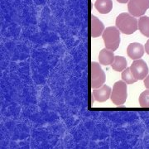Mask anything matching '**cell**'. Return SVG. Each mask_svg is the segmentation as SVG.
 I'll return each instance as SVG.
<instances>
[{
  "mask_svg": "<svg viewBox=\"0 0 149 149\" xmlns=\"http://www.w3.org/2000/svg\"><path fill=\"white\" fill-rule=\"evenodd\" d=\"M116 27L123 34L130 35L138 30L139 22L129 13H123L116 18Z\"/></svg>",
  "mask_w": 149,
  "mask_h": 149,
  "instance_id": "6da1fadb",
  "label": "cell"
},
{
  "mask_svg": "<svg viewBox=\"0 0 149 149\" xmlns=\"http://www.w3.org/2000/svg\"><path fill=\"white\" fill-rule=\"evenodd\" d=\"M103 40L105 45V48L111 50L113 52L116 51L120 44V31L117 27H109L102 34Z\"/></svg>",
  "mask_w": 149,
  "mask_h": 149,
  "instance_id": "7a4b0ae2",
  "label": "cell"
},
{
  "mask_svg": "<svg viewBox=\"0 0 149 149\" xmlns=\"http://www.w3.org/2000/svg\"><path fill=\"white\" fill-rule=\"evenodd\" d=\"M126 84L127 83L123 80H119L113 85L110 99L114 104L121 105L126 102L128 97V88Z\"/></svg>",
  "mask_w": 149,
  "mask_h": 149,
  "instance_id": "3957f363",
  "label": "cell"
},
{
  "mask_svg": "<svg viewBox=\"0 0 149 149\" xmlns=\"http://www.w3.org/2000/svg\"><path fill=\"white\" fill-rule=\"evenodd\" d=\"M106 76L100 65L97 62L91 64V86L93 89H98L104 85Z\"/></svg>",
  "mask_w": 149,
  "mask_h": 149,
  "instance_id": "277c9868",
  "label": "cell"
},
{
  "mask_svg": "<svg viewBox=\"0 0 149 149\" xmlns=\"http://www.w3.org/2000/svg\"><path fill=\"white\" fill-rule=\"evenodd\" d=\"M149 8V0H129L128 10L133 17H142Z\"/></svg>",
  "mask_w": 149,
  "mask_h": 149,
  "instance_id": "5b68a950",
  "label": "cell"
},
{
  "mask_svg": "<svg viewBox=\"0 0 149 149\" xmlns=\"http://www.w3.org/2000/svg\"><path fill=\"white\" fill-rule=\"evenodd\" d=\"M134 78L137 80H144L148 74V66L142 59L135 60L130 66Z\"/></svg>",
  "mask_w": 149,
  "mask_h": 149,
  "instance_id": "8992f818",
  "label": "cell"
},
{
  "mask_svg": "<svg viewBox=\"0 0 149 149\" xmlns=\"http://www.w3.org/2000/svg\"><path fill=\"white\" fill-rule=\"evenodd\" d=\"M112 90L109 86L106 85H102L101 87L95 89L93 91V96L96 101L104 102L109 100V98L111 96Z\"/></svg>",
  "mask_w": 149,
  "mask_h": 149,
  "instance_id": "52a82bcc",
  "label": "cell"
},
{
  "mask_svg": "<svg viewBox=\"0 0 149 149\" xmlns=\"http://www.w3.org/2000/svg\"><path fill=\"white\" fill-rule=\"evenodd\" d=\"M127 54L132 60H139L144 54V47L142 44L138 42L131 43L127 48Z\"/></svg>",
  "mask_w": 149,
  "mask_h": 149,
  "instance_id": "ba28073f",
  "label": "cell"
},
{
  "mask_svg": "<svg viewBox=\"0 0 149 149\" xmlns=\"http://www.w3.org/2000/svg\"><path fill=\"white\" fill-rule=\"evenodd\" d=\"M104 31V26L100 20L95 16L91 17V36L93 37H98L101 36Z\"/></svg>",
  "mask_w": 149,
  "mask_h": 149,
  "instance_id": "9c48e42d",
  "label": "cell"
},
{
  "mask_svg": "<svg viewBox=\"0 0 149 149\" xmlns=\"http://www.w3.org/2000/svg\"><path fill=\"white\" fill-rule=\"evenodd\" d=\"M115 58V56L113 54V52L111 50H109L107 48H104L101 50L99 55V61L100 63L104 65H112Z\"/></svg>",
  "mask_w": 149,
  "mask_h": 149,
  "instance_id": "30bf717a",
  "label": "cell"
},
{
  "mask_svg": "<svg viewBox=\"0 0 149 149\" xmlns=\"http://www.w3.org/2000/svg\"><path fill=\"white\" fill-rule=\"evenodd\" d=\"M95 7L100 13L107 14L113 8V2L112 0H96Z\"/></svg>",
  "mask_w": 149,
  "mask_h": 149,
  "instance_id": "8fae6325",
  "label": "cell"
},
{
  "mask_svg": "<svg viewBox=\"0 0 149 149\" xmlns=\"http://www.w3.org/2000/svg\"><path fill=\"white\" fill-rule=\"evenodd\" d=\"M139 29L143 35L149 37V17L142 16L139 18Z\"/></svg>",
  "mask_w": 149,
  "mask_h": 149,
  "instance_id": "7c38bea8",
  "label": "cell"
},
{
  "mask_svg": "<svg viewBox=\"0 0 149 149\" xmlns=\"http://www.w3.org/2000/svg\"><path fill=\"white\" fill-rule=\"evenodd\" d=\"M112 68L116 71H123L127 68V61L123 56H116L113 62L112 63Z\"/></svg>",
  "mask_w": 149,
  "mask_h": 149,
  "instance_id": "4fadbf2b",
  "label": "cell"
},
{
  "mask_svg": "<svg viewBox=\"0 0 149 149\" xmlns=\"http://www.w3.org/2000/svg\"><path fill=\"white\" fill-rule=\"evenodd\" d=\"M122 79L127 84H133V83H135V82L138 81V80L134 78L133 73L131 71L130 67L123 70V71L122 72Z\"/></svg>",
  "mask_w": 149,
  "mask_h": 149,
  "instance_id": "5bb4252c",
  "label": "cell"
},
{
  "mask_svg": "<svg viewBox=\"0 0 149 149\" xmlns=\"http://www.w3.org/2000/svg\"><path fill=\"white\" fill-rule=\"evenodd\" d=\"M139 104L143 108H149V90L143 91L139 96Z\"/></svg>",
  "mask_w": 149,
  "mask_h": 149,
  "instance_id": "9a60e30c",
  "label": "cell"
},
{
  "mask_svg": "<svg viewBox=\"0 0 149 149\" xmlns=\"http://www.w3.org/2000/svg\"><path fill=\"white\" fill-rule=\"evenodd\" d=\"M144 85L148 90H149V74L144 79Z\"/></svg>",
  "mask_w": 149,
  "mask_h": 149,
  "instance_id": "2e32d148",
  "label": "cell"
},
{
  "mask_svg": "<svg viewBox=\"0 0 149 149\" xmlns=\"http://www.w3.org/2000/svg\"><path fill=\"white\" fill-rule=\"evenodd\" d=\"M145 51H146V52L147 54H148L149 55V39L148 40V42H146V45H145Z\"/></svg>",
  "mask_w": 149,
  "mask_h": 149,
  "instance_id": "e0dca14e",
  "label": "cell"
},
{
  "mask_svg": "<svg viewBox=\"0 0 149 149\" xmlns=\"http://www.w3.org/2000/svg\"><path fill=\"white\" fill-rule=\"evenodd\" d=\"M117 2H118L119 3H126L129 2V0H117Z\"/></svg>",
  "mask_w": 149,
  "mask_h": 149,
  "instance_id": "ac0fdd59",
  "label": "cell"
}]
</instances>
